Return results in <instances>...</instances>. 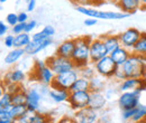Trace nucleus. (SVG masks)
Wrapping results in <instances>:
<instances>
[{"label":"nucleus","instance_id":"obj_1","mask_svg":"<svg viewBox=\"0 0 146 123\" xmlns=\"http://www.w3.org/2000/svg\"><path fill=\"white\" fill-rule=\"evenodd\" d=\"M92 38L88 36L78 37L75 38V49L73 54L72 61L75 64V67L79 70L81 67H84L89 64H91L90 58V43Z\"/></svg>","mask_w":146,"mask_h":123},{"label":"nucleus","instance_id":"obj_2","mask_svg":"<svg viewBox=\"0 0 146 123\" xmlns=\"http://www.w3.org/2000/svg\"><path fill=\"white\" fill-rule=\"evenodd\" d=\"M123 68L127 78H146V61L142 56L131 53Z\"/></svg>","mask_w":146,"mask_h":123},{"label":"nucleus","instance_id":"obj_3","mask_svg":"<svg viewBox=\"0 0 146 123\" xmlns=\"http://www.w3.org/2000/svg\"><path fill=\"white\" fill-rule=\"evenodd\" d=\"M76 10L87 17L105 19V20H120L129 16L128 14L123 11H101V10H97L94 8H90L88 6H82V5H78Z\"/></svg>","mask_w":146,"mask_h":123},{"label":"nucleus","instance_id":"obj_4","mask_svg":"<svg viewBox=\"0 0 146 123\" xmlns=\"http://www.w3.org/2000/svg\"><path fill=\"white\" fill-rule=\"evenodd\" d=\"M33 74L35 81L45 86H51L55 78V73L47 66L46 61H35L33 64Z\"/></svg>","mask_w":146,"mask_h":123},{"label":"nucleus","instance_id":"obj_5","mask_svg":"<svg viewBox=\"0 0 146 123\" xmlns=\"http://www.w3.org/2000/svg\"><path fill=\"white\" fill-rule=\"evenodd\" d=\"M145 91L144 87L136 88L134 91H127V92H120L118 95V105L120 110H131L139 105L141 103V95Z\"/></svg>","mask_w":146,"mask_h":123},{"label":"nucleus","instance_id":"obj_6","mask_svg":"<svg viewBox=\"0 0 146 123\" xmlns=\"http://www.w3.org/2000/svg\"><path fill=\"white\" fill-rule=\"evenodd\" d=\"M46 64L51 70L54 72L55 75L76 68L74 62L71 58H64V57L57 56L55 54L53 56L46 58Z\"/></svg>","mask_w":146,"mask_h":123},{"label":"nucleus","instance_id":"obj_7","mask_svg":"<svg viewBox=\"0 0 146 123\" xmlns=\"http://www.w3.org/2000/svg\"><path fill=\"white\" fill-rule=\"evenodd\" d=\"M79 77H80V75H79L78 68L68 70V72L61 73V74H56L53 83L51 84V86H53V87H61L70 91L71 87H72V85L74 84V82Z\"/></svg>","mask_w":146,"mask_h":123},{"label":"nucleus","instance_id":"obj_8","mask_svg":"<svg viewBox=\"0 0 146 123\" xmlns=\"http://www.w3.org/2000/svg\"><path fill=\"white\" fill-rule=\"evenodd\" d=\"M91 92L90 91H75L70 92V96L68 100V103L73 111H79L81 109L88 107L90 103Z\"/></svg>","mask_w":146,"mask_h":123},{"label":"nucleus","instance_id":"obj_9","mask_svg":"<svg viewBox=\"0 0 146 123\" xmlns=\"http://www.w3.org/2000/svg\"><path fill=\"white\" fill-rule=\"evenodd\" d=\"M94 68H96V72L98 75L107 78V80H111L113 77V74L117 70V65L115 64V62L112 61V58L110 57V55L101 58L100 61L96 62L93 64Z\"/></svg>","mask_w":146,"mask_h":123},{"label":"nucleus","instance_id":"obj_10","mask_svg":"<svg viewBox=\"0 0 146 123\" xmlns=\"http://www.w3.org/2000/svg\"><path fill=\"white\" fill-rule=\"evenodd\" d=\"M141 36H142V33L139 29H137L135 27H129L126 30H124L123 33L119 34L120 44H121V46L131 51L134 48V46L137 44V41L139 40Z\"/></svg>","mask_w":146,"mask_h":123},{"label":"nucleus","instance_id":"obj_11","mask_svg":"<svg viewBox=\"0 0 146 123\" xmlns=\"http://www.w3.org/2000/svg\"><path fill=\"white\" fill-rule=\"evenodd\" d=\"M109 53L107 51V47L102 40L101 37L92 38L90 43V58H91V64H94L96 62L100 61L101 58L108 56Z\"/></svg>","mask_w":146,"mask_h":123},{"label":"nucleus","instance_id":"obj_12","mask_svg":"<svg viewBox=\"0 0 146 123\" xmlns=\"http://www.w3.org/2000/svg\"><path fill=\"white\" fill-rule=\"evenodd\" d=\"M73 118L76 123H98L99 121V112L91 109L90 106L75 111Z\"/></svg>","mask_w":146,"mask_h":123},{"label":"nucleus","instance_id":"obj_13","mask_svg":"<svg viewBox=\"0 0 146 123\" xmlns=\"http://www.w3.org/2000/svg\"><path fill=\"white\" fill-rule=\"evenodd\" d=\"M27 80V74L20 68L13 67L6 72L3 76V83H15L23 85V83Z\"/></svg>","mask_w":146,"mask_h":123},{"label":"nucleus","instance_id":"obj_14","mask_svg":"<svg viewBox=\"0 0 146 123\" xmlns=\"http://www.w3.org/2000/svg\"><path fill=\"white\" fill-rule=\"evenodd\" d=\"M27 102L26 105L29 111L38 112L40 107V101H42V93L35 87L28 88L27 91Z\"/></svg>","mask_w":146,"mask_h":123},{"label":"nucleus","instance_id":"obj_15","mask_svg":"<svg viewBox=\"0 0 146 123\" xmlns=\"http://www.w3.org/2000/svg\"><path fill=\"white\" fill-rule=\"evenodd\" d=\"M75 43H76L75 38H70V39H66V40L62 41L57 46L55 55L64 57V58H71L72 59L74 49H75Z\"/></svg>","mask_w":146,"mask_h":123},{"label":"nucleus","instance_id":"obj_16","mask_svg":"<svg viewBox=\"0 0 146 123\" xmlns=\"http://www.w3.org/2000/svg\"><path fill=\"white\" fill-rule=\"evenodd\" d=\"M53 44V39H45V40H32V43L25 48L26 55L28 56H34L40 53L42 51L46 49L48 46Z\"/></svg>","mask_w":146,"mask_h":123},{"label":"nucleus","instance_id":"obj_17","mask_svg":"<svg viewBox=\"0 0 146 123\" xmlns=\"http://www.w3.org/2000/svg\"><path fill=\"white\" fill-rule=\"evenodd\" d=\"M139 87H144L146 89V78H126L125 81L119 83L118 88L120 92H127Z\"/></svg>","mask_w":146,"mask_h":123},{"label":"nucleus","instance_id":"obj_18","mask_svg":"<svg viewBox=\"0 0 146 123\" xmlns=\"http://www.w3.org/2000/svg\"><path fill=\"white\" fill-rule=\"evenodd\" d=\"M116 3L123 12L128 15H131L142 8L141 0H116Z\"/></svg>","mask_w":146,"mask_h":123},{"label":"nucleus","instance_id":"obj_19","mask_svg":"<svg viewBox=\"0 0 146 123\" xmlns=\"http://www.w3.org/2000/svg\"><path fill=\"white\" fill-rule=\"evenodd\" d=\"M109 55L117 66H123V65L128 61V58L130 57L131 51L127 49V48L124 47V46H120L119 48H117L116 51H113V52L111 54H109Z\"/></svg>","mask_w":146,"mask_h":123},{"label":"nucleus","instance_id":"obj_20","mask_svg":"<svg viewBox=\"0 0 146 123\" xmlns=\"http://www.w3.org/2000/svg\"><path fill=\"white\" fill-rule=\"evenodd\" d=\"M106 104H107V97L104 92H91V97L89 103V106L91 109L100 112L101 110L105 109Z\"/></svg>","mask_w":146,"mask_h":123},{"label":"nucleus","instance_id":"obj_21","mask_svg":"<svg viewBox=\"0 0 146 123\" xmlns=\"http://www.w3.org/2000/svg\"><path fill=\"white\" fill-rule=\"evenodd\" d=\"M48 96L51 97L52 101H54L55 103L68 102L69 96H70V91L64 89V88H61V87H53V86H50Z\"/></svg>","mask_w":146,"mask_h":123},{"label":"nucleus","instance_id":"obj_22","mask_svg":"<svg viewBox=\"0 0 146 123\" xmlns=\"http://www.w3.org/2000/svg\"><path fill=\"white\" fill-rule=\"evenodd\" d=\"M26 55L25 49L23 48H11L10 52H8L3 58V62L6 65H15Z\"/></svg>","mask_w":146,"mask_h":123},{"label":"nucleus","instance_id":"obj_23","mask_svg":"<svg viewBox=\"0 0 146 123\" xmlns=\"http://www.w3.org/2000/svg\"><path fill=\"white\" fill-rule=\"evenodd\" d=\"M108 53L111 54L113 51H116L117 48H119L121 46L120 44V39H119V35H111V34H107V35L101 36Z\"/></svg>","mask_w":146,"mask_h":123},{"label":"nucleus","instance_id":"obj_24","mask_svg":"<svg viewBox=\"0 0 146 123\" xmlns=\"http://www.w3.org/2000/svg\"><path fill=\"white\" fill-rule=\"evenodd\" d=\"M106 81L107 78L96 75L90 80V92H105L106 91Z\"/></svg>","mask_w":146,"mask_h":123},{"label":"nucleus","instance_id":"obj_25","mask_svg":"<svg viewBox=\"0 0 146 123\" xmlns=\"http://www.w3.org/2000/svg\"><path fill=\"white\" fill-rule=\"evenodd\" d=\"M55 35V29L53 26L47 25L45 26L42 30L37 32L35 34H33V40H45V39H51Z\"/></svg>","mask_w":146,"mask_h":123},{"label":"nucleus","instance_id":"obj_26","mask_svg":"<svg viewBox=\"0 0 146 123\" xmlns=\"http://www.w3.org/2000/svg\"><path fill=\"white\" fill-rule=\"evenodd\" d=\"M33 40V37L28 33H23L19 35H15V46L14 48H23L25 49Z\"/></svg>","mask_w":146,"mask_h":123},{"label":"nucleus","instance_id":"obj_27","mask_svg":"<svg viewBox=\"0 0 146 123\" xmlns=\"http://www.w3.org/2000/svg\"><path fill=\"white\" fill-rule=\"evenodd\" d=\"M131 53L138 55V56H142L146 61V33H142L139 40L131 49Z\"/></svg>","mask_w":146,"mask_h":123},{"label":"nucleus","instance_id":"obj_28","mask_svg":"<svg viewBox=\"0 0 146 123\" xmlns=\"http://www.w3.org/2000/svg\"><path fill=\"white\" fill-rule=\"evenodd\" d=\"M75 91H90V80L80 76L72 85L70 92H75Z\"/></svg>","mask_w":146,"mask_h":123},{"label":"nucleus","instance_id":"obj_29","mask_svg":"<svg viewBox=\"0 0 146 123\" xmlns=\"http://www.w3.org/2000/svg\"><path fill=\"white\" fill-rule=\"evenodd\" d=\"M9 111L14 120H20L28 111V107L27 105H11L9 107Z\"/></svg>","mask_w":146,"mask_h":123},{"label":"nucleus","instance_id":"obj_30","mask_svg":"<svg viewBox=\"0 0 146 123\" xmlns=\"http://www.w3.org/2000/svg\"><path fill=\"white\" fill-rule=\"evenodd\" d=\"M146 120V105L139 103V105L135 109V114L131 119L133 123H138Z\"/></svg>","mask_w":146,"mask_h":123},{"label":"nucleus","instance_id":"obj_31","mask_svg":"<svg viewBox=\"0 0 146 123\" xmlns=\"http://www.w3.org/2000/svg\"><path fill=\"white\" fill-rule=\"evenodd\" d=\"M79 75L82 76V77H86L88 80H91L92 77H94L97 75V72H96V68L93 66V64H89L84 67H81L79 68Z\"/></svg>","mask_w":146,"mask_h":123},{"label":"nucleus","instance_id":"obj_32","mask_svg":"<svg viewBox=\"0 0 146 123\" xmlns=\"http://www.w3.org/2000/svg\"><path fill=\"white\" fill-rule=\"evenodd\" d=\"M13 105V94L2 91L0 95V109H9Z\"/></svg>","mask_w":146,"mask_h":123},{"label":"nucleus","instance_id":"obj_33","mask_svg":"<svg viewBox=\"0 0 146 123\" xmlns=\"http://www.w3.org/2000/svg\"><path fill=\"white\" fill-rule=\"evenodd\" d=\"M27 89H23L13 95V105H26L27 102Z\"/></svg>","mask_w":146,"mask_h":123},{"label":"nucleus","instance_id":"obj_34","mask_svg":"<svg viewBox=\"0 0 146 123\" xmlns=\"http://www.w3.org/2000/svg\"><path fill=\"white\" fill-rule=\"evenodd\" d=\"M52 119L48 114L45 113H40V112H35L34 115L31 119L29 123H51Z\"/></svg>","mask_w":146,"mask_h":123},{"label":"nucleus","instance_id":"obj_35","mask_svg":"<svg viewBox=\"0 0 146 123\" xmlns=\"http://www.w3.org/2000/svg\"><path fill=\"white\" fill-rule=\"evenodd\" d=\"M24 87L23 85H19V84H15V83H3V86H2V91H6L10 94H16L20 91H23Z\"/></svg>","mask_w":146,"mask_h":123},{"label":"nucleus","instance_id":"obj_36","mask_svg":"<svg viewBox=\"0 0 146 123\" xmlns=\"http://www.w3.org/2000/svg\"><path fill=\"white\" fill-rule=\"evenodd\" d=\"M112 78H113V81H116V82H118V83H121L123 81H125V80L127 78V76H126V74H125V72H124L123 66H118V67H117V70L115 72Z\"/></svg>","mask_w":146,"mask_h":123},{"label":"nucleus","instance_id":"obj_37","mask_svg":"<svg viewBox=\"0 0 146 123\" xmlns=\"http://www.w3.org/2000/svg\"><path fill=\"white\" fill-rule=\"evenodd\" d=\"M26 26H27V22H18L16 26L11 27L13 35H19V34L26 33Z\"/></svg>","mask_w":146,"mask_h":123},{"label":"nucleus","instance_id":"obj_38","mask_svg":"<svg viewBox=\"0 0 146 123\" xmlns=\"http://www.w3.org/2000/svg\"><path fill=\"white\" fill-rule=\"evenodd\" d=\"M18 14H15V12H10L6 16V24L14 27L18 24Z\"/></svg>","mask_w":146,"mask_h":123},{"label":"nucleus","instance_id":"obj_39","mask_svg":"<svg viewBox=\"0 0 146 123\" xmlns=\"http://www.w3.org/2000/svg\"><path fill=\"white\" fill-rule=\"evenodd\" d=\"M3 45L7 48H14L15 46V35H6L3 37Z\"/></svg>","mask_w":146,"mask_h":123},{"label":"nucleus","instance_id":"obj_40","mask_svg":"<svg viewBox=\"0 0 146 123\" xmlns=\"http://www.w3.org/2000/svg\"><path fill=\"white\" fill-rule=\"evenodd\" d=\"M136 109V107H135ZM135 109H131V110H123L121 111V118L123 120L125 121H131L134 114H135Z\"/></svg>","mask_w":146,"mask_h":123},{"label":"nucleus","instance_id":"obj_41","mask_svg":"<svg viewBox=\"0 0 146 123\" xmlns=\"http://www.w3.org/2000/svg\"><path fill=\"white\" fill-rule=\"evenodd\" d=\"M79 5H82V6H97V5H101L104 1L106 0H76Z\"/></svg>","mask_w":146,"mask_h":123},{"label":"nucleus","instance_id":"obj_42","mask_svg":"<svg viewBox=\"0 0 146 123\" xmlns=\"http://www.w3.org/2000/svg\"><path fill=\"white\" fill-rule=\"evenodd\" d=\"M8 30H9V25H7L5 21H0V36L5 37L8 35Z\"/></svg>","mask_w":146,"mask_h":123},{"label":"nucleus","instance_id":"obj_43","mask_svg":"<svg viewBox=\"0 0 146 123\" xmlns=\"http://www.w3.org/2000/svg\"><path fill=\"white\" fill-rule=\"evenodd\" d=\"M37 27V22L35 20H31V21H27V26H26V33L31 34L35 28Z\"/></svg>","mask_w":146,"mask_h":123},{"label":"nucleus","instance_id":"obj_44","mask_svg":"<svg viewBox=\"0 0 146 123\" xmlns=\"http://www.w3.org/2000/svg\"><path fill=\"white\" fill-rule=\"evenodd\" d=\"M56 123H76L75 122V120H74V118L73 116H69V115H64V116H62L58 121Z\"/></svg>","mask_w":146,"mask_h":123},{"label":"nucleus","instance_id":"obj_45","mask_svg":"<svg viewBox=\"0 0 146 123\" xmlns=\"http://www.w3.org/2000/svg\"><path fill=\"white\" fill-rule=\"evenodd\" d=\"M84 25L86 26H88V27H92V26H96L97 24H98V19H96V18H90L88 17L87 19H84Z\"/></svg>","mask_w":146,"mask_h":123},{"label":"nucleus","instance_id":"obj_46","mask_svg":"<svg viewBox=\"0 0 146 123\" xmlns=\"http://www.w3.org/2000/svg\"><path fill=\"white\" fill-rule=\"evenodd\" d=\"M36 8V0H28L27 1V11H34Z\"/></svg>","mask_w":146,"mask_h":123},{"label":"nucleus","instance_id":"obj_47","mask_svg":"<svg viewBox=\"0 0 146 123\" xmlns=\"http://www.w3.org/2000/svg\"><path fill=\"white\" fill-rule=\"evenodd\" d=\"M18 21L19 22H27L28 21V14L27 12H19L18 14Z\"/></svg>","mask_w":146,"mask_h":123},{"label":"nucleus","instance_id":"obj_48","mask_svg":"<svg viewBox=\"0 0 146 123\" xmlns=\"http://www.w3.org/2000/svg\"><path fill=\"white\" fill-rule=\"evenodd\" d=\"M14 121L11 118H0V123H14Z\"/></svg>","mask_w":146,"mask_h":123},{"label":"nucleus","instance_id":"obj_49","mask_svg":"<svg viewBox=\"0 0 146 123\" xmlns=\"http://www.w3.org/2000/svg\"><path fill=\"white\" fill-rule=\"evenodd\" d=\"M14 123H24V122H21L20 120H15V121H14Z\"/></svg>","mask_w":146,"mask_h":123},{"label":"nucleus","instance_id":"obj_50","mask_svg":"<svg viewBox=\"0 0 146 123\" xmlns=\"http://www.w3.org/2000/svg\"><path fill=\"white\" fill-rule=\"evenodd\" d=\"M6 1H8V0H0V2H1V3H5Z\"/></svg>","mask_w":146,"mask_h":123},{"label":"nucleus","instance_id":"obj_51","mask_svg":"<svg viewBox=\"0 0 146 123\" xmlns=\"http://www.w3.org/2000/svg\"><path fill=\"white\" fill-rule=\"evenodd\" d=\"M18 1H26V2H27L28 0H18Z\"/></svg>","mask_w":146,"mask_h":123},{"label":"nucleus","instance_id":"obj_52","mask_svg":"<svg viewBox=\"0 0 146 123\" xmlns=\"http://www.w3.org/2000/svg\"><path fill=\"white\" fill-rule=\"evenodd\" d=\"M138 123H146V120L145 121H142V122H138Z\"/></svg>","mask_w":146,"mask_h":123},{"label":"nucleus","instance_id":"obj_53","mask_svg":"<svg viewBox=\"0 0 146 123\" xmlns=\"http://www.w3.org/2000/svg\"><path fill=\"white\" fill-rule=\"evenodd\" d=\"M112 1H113V0H112ZM115 2H116V0H115Z\"/></svg>","mask_w":146,"mask_h":123},{"label":"nucleus","instance_id":"obj_54","mask_svg":"<svg viewBox=\"0 0 146 123\" xmlns=\"http://www.w3.org/2000/svg\"><path fill=\"white\" fill-rule=\"evenodd\" d=\"M72 1H74V0H72Z\"/></svg>","mask_w":146,"mask_h":123},{"label":"nucleus","instance_id":"obj_55","mask_svg":"<svg viewBox=\"0 0 146 123\" xmlns=\"http://www.w3.org/2000/svg\"><path fill=\"white\" fill-rule=\"evenodd\" d=\"M51 123H53V122H51Z\"/></svg>","mask_w":146,"mask_h":123}]
</instances>
